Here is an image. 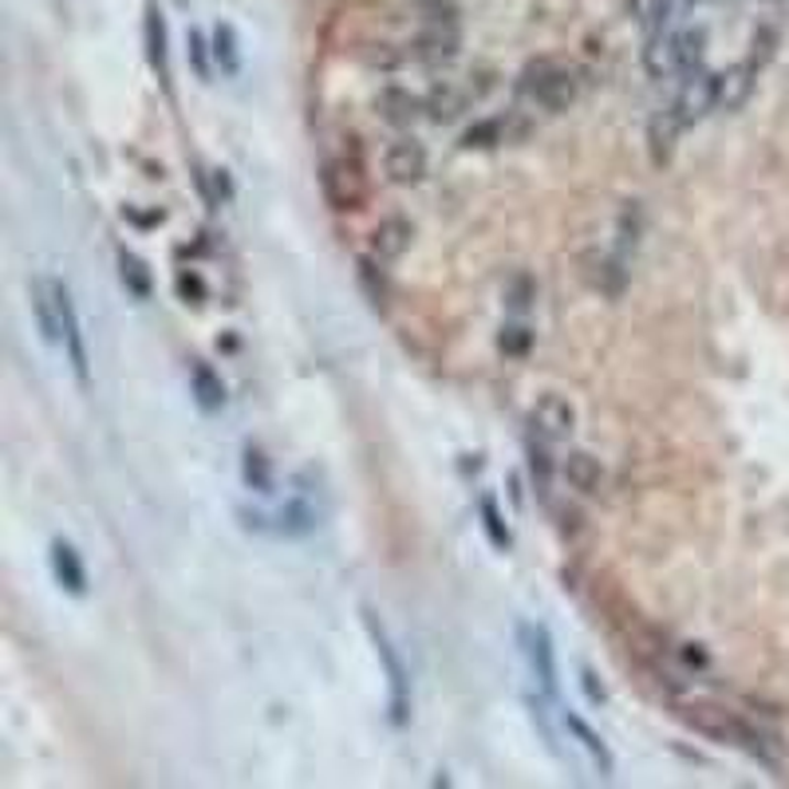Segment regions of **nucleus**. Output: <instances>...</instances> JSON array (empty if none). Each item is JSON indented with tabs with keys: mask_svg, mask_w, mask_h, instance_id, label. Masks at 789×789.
Here are the masks:
<instances>
[{
	"mask_svg": "<svg viewBox=\"0 0 789 789\" xmlns=\"http://www.w3.org/2000/svg\"><path fill=\"white\" fill-rule=\"evenodd\" d=\"M241 474H245V486L257 489V494H269L273 489V471H269V458H264L261 451H245V462H241Z\"/></svg>",
	"mask_w": 789,
	"mask_h": 789,
	"instance_id": "obj_30",
	"label": "nucleus"
},
{
	"mask_svg": "<svg viewBox=\"0 0 789 789\" xmlns=\"http://www.w3.org/2000/svg\"><path fill=\"white\" fill-rule=\"evenodd\" d=\"M379 111H383V119L391 122V127H411V122L419 119V111H426V107H423V99L411 95L407 87H383V95H379Z\"/></svg>",
	"mask_w": 789,
	"mask_h": 789,
	"instance_id": "obj_17",
	"label": "nucleus"
},
{
	"mask_svg": "<svg viewBox=\"0 0 789 789\" xmlns=\"http://www.w3.org/2000/svg\"><path fill=\"white\" fill-rule=\"evenodd\" d=\"M356 281H359V289H364L367 304L383 312L387 301H391V284H387L383 269H379L371 257H359V261H356Z\"/></svg>",
	"mask_w": 789,
	"mask_h": 789,
	"instance_id": "obj_23",
	"label": "nucleus"
},
{
	"mask_svg": "<svg viewBox=\"0 0 789 789\" xmlns=\"http://www.w3.org/2000/svg\"><path fill=\"white\" fill-rule=\"evenodd\" d=\"M564 478H569V486L581 489V494H596L601 489V462L592 458L588 451H573L569 458H564Z\"/></svg>",
	"mask_w": 789,
	"mask_h": 789,
	"instance_id": "obj_22",
	"label": "nucleus"
},
{
	"mask_svg": "<svg viewBox=\"0 0 789 789\" xmlns=\"http://www.w3.org/2000/svg\"><path fill=\"white\" fill-rule=\"evenodd\" d=\"M72 304V292L56 277H36L32 281V312H36V328L47 344H64V312Z\"/></svg>",
	"mask_w": 789,
	"mask_h": 789,
	"instance_id": "obj_4",
	"label": "nucleus"
},
{
	"mask_svg": "<svg viewBox=\"0 0 789 789\" xmlns=\"http://www.w3.org/2000/svg\"><path fill=\"white\" fill-rule=\"evenodd\" d=\"M52 573H56L60 588L72 592V596H84L87 592V569H84V561H79L76 545L64 541V537L52 541Z\"/></svg>",
	"mask_w": 789,
	"mask_h": 789,
	"instance_id": "obj_12",
	"label": "nucleus"
},
{
	"mask_svg": "<svg viewBox=\"0 0 789 789\" xmlns=\"http://www.w3.org/2000/svg\"><path fill=\"white\" fill-rule=\"evenodd\" d=\"M754 72H758V67H754L750 60L718 72V107H723V111H743L754 91Z\"/></svg>",
	"mask_w": 789,
	"mask_h": 789,
	"instance_id": "obj_14",
	"label": "nucleus"
},
{
	"mask_svg": "<svg viewBox=\"0 0 789 789\" xmlns=\"http://www.w3.org/2000/svg\"><path fill=\"white\" fill-rule=\"evenodd\" d=\"M628 12L636 17L639 29L656 36V32H663V24L671 17V0H628Z\"/></svg>",
	"mask_w": 789,
	"mask_h": 789,
	"instance_id": "obj_27",
	"label": "nucleus"
},
{
	"mask_svg": "<svg viewBox=\"0 0 789 789\" xmlns=\"http://www.w3.org/2000/svg\"><path fill=\"white\" fill-rule=\"evenodd\" d=\"M186 47H190V64H194L197 79H209V44L197 29L186 32Z\"/></svg>",
	"mask_w": 789,
	"mask_h": 789,
	"instance_id": "obj_34",
	"label": "nucleus"
},
{
	"mask_svg": "<svg viewBox=\"0 0 789 789\" xmlns=\"http://www.w3.org/2000/svg\"><path fill=\"white\" fill-rule=\"evenodd\" d=\"M675 714L683 718L687 726L695 734H703V738H711V743H723V746H743V750H750L754 758L761 761H774L770 750H766V743H761V734L754 731L750 723H743L734 711H726V706L718 703H706V699H691V703H679Z\"/></svg>",
	"mask_w": 789,
	"mask_h": 789,
	"instance_id": "obj_1",
	"label": "nucleus"
},
{
	"mask_svg": "<svg viewBox=\"0 0 789 789\" xmlns=\"http://www.w3.org/2000/svg\"><path fill=\"white\" fill-rule=\"evenodd\" d=\"M411 237H414V226L403 214H387L383 221L371 229V253H376L379 261H399V257L411 249Z\"/></svg>",
	"mask_w": 789,
	"mask_h": 789,
	"instance_id": "obj_11",
	"label": "nucleus"
},
{
	"mask_svg": "<svg viewBox=\"0 0 789 789\" xmlns=\"http://www.w3.org/2000/svg\"><path fill=\"white\" fill-rule=\"evenodd\" d=\"M64 352H67V364H72L76 383L87 391V387H91V359H87V344H84V328H79L76 304H67V312H64Z\"/></svg>",
	"mask_w": 789,
	"mask_h": 789,
	"instance_id": "obj_15",
	"label": "nucleus"
},
{
	"mask_svg": "<svg viewBox=\"0 0 789 789\" xmlns=\"http://www.w3.org/2000/svg\"><path fill=\"white\" fill-rule=\"evenodd\" d=\"M214 60L221 64L226 76H237V72H241V47H237L234 24H217L214 29Z\"/></svg>",
	"mask_w": 789,
	"mask_h": 789,
	"instance_id": "obj_28",
	"label": "nucleus"
},
{
	"mask_svg": "<svg viewBox=\"0 0 789 789\" xmlns=\"http://www.w3.org/2000/svg\"><path fill=\"white\" fill-rule=\"evenodd\" d=\"M482 529H486L489 545H494V549H509V545H514V537H509V529H506V521H501L494 498H482Z\"/></svg>",
	"mask_w": 789,
	"mask_h": 789,
	"instance_id": "obj_31",
	"label": "nucleus"
},
{
	"mask_svg": "<svg viewBox=\"0 0 789 789\" xmlns=\"http://www.w3.org/2000/svg\"><path fill=\"white\" fill-rule=\"evenodd\" d=\"M679 115L675 111H663V115H656L651 119V127H648V147H651V162L656 166H663V162L671 159V151H675V134H679Z\"/></svg>",
	"mask_w": 789,
	"mask_h": 789,
	"instance_id": "obj_21",
	"label": "nucleus"
},
{
	"mask_svg": "<svg viewBox=\"0 0 789 789\" xmlns=\"http://www.w3.org/2000/svg\"><path fill=\"white\" fill-rule=\"evenodd\" d=\"M644 67H648L651 76H668V72H679V64H675V36H668V32H656V36H648V47H644Z\"/></svg>",
	"mask_w": 789,
	"mask_h": 789,
	"instance_id": "obj_26",
	"label": "nucleus"
},
{
	"mask_svg": "<svg viewBox=\"0 0 789 789\" xmlns=\"http://www.w3.org/2000/svg\"><path fill=\"white\" fill-rule=\"evenodd\" d=\"M714 107H718V76H711V72H691V76L683 79V87H679L671 111L679 115L683 127H695Z\"/></svg>",
	"mask_w": 789,
	"mask_h": 789,
	"instance_id": "obj_7",
	"label": "nucleus"
},
{
	"mask_svg": "<svg viewBox=\"0 0 789 789\" xmlns=\"http://www.w3.org/2000/svg\"><path fill=\"white\" fill-rule=\"evenodd\" d=\"M584 273H588V281H592V289H601L604 296H620L624 292V269H620V261H612V257H584Z\"/></svg>",
	"mask_w": 789,
	"mask_h": 789,
	"instance_id": "obj_24",
	"label": "nucleus"
},
{
	"mask_svg": "<svg viewBox=\"0 0 789 789\" xmlns=\"http://www.w3.org/2000/svg\"><path fill=\"white\" fill-rule=\"evenodd\" d=\"M383 170H387V179H391L394 186H414V182H423V174H426L423 142H414V139L391 142L387 154H383Z\"/></svg>",
	"mask_w": 789,
	"mask_h": 789,
	"instance_id": "obj_8",
	"label": "nucleus"
},
{
	"mask_svg": "<svg viewBox=\"0 0 789 789\" xmlns=\"http://www.w3.org/2000/svg\"><path fill=\"white\" fill-rule=\"evenodd\" d=\"M364 628H367V636H371V644H376L379 663H383L391 723H394V726H403L407 718H411V675H407V663L399 659V651H394L391 636H387V628L379 624V616H376L371 608H364Z\"/></svg>",
	"mask_w": 789,
	"mask_h": 789,
	"instance_id": "obj_2",
	"label": "nucleus"
},
{
	"mask_svg": "<svg viewBox=\"0 0 789 789\" xmlns=\"http://www.w3.org/2000/svg\"><path fill=\"white\" fill-rule=\"evenodd\" d=\"M414 56L423 60L426 67L451 64L458 56V29H454V20H431V29L414 40Z\"/></svg>",
	"mask_w": 789,
	"mask_h": 789,
	"instance_id": "obj_10",
	"label": "nucleus"
},
{
	"mask_svg": "<svg viewBox=\"0 0 789 789\" xmlns=\"http://www.w3.org/2000/svg\"><path fill=\"white\" fill-rule=\"evenodd\" d=\"M119 273H122V284H127V289H131L139 301H147V296H151V273H147V264H142L134 253H127V249L119 253Z\"/></svg>",
	"mask_w": 789,
	"mask_h": 789,
	"instance_id": "obj_29",
	"label": "nucleus"
},
{
	"mask_svg": "<svg viewBox=\"0 0 789 789\" xmlns=\"http://www.w3.org/2000/svg\"><path fill=\"white\" fill-rule=\"evenodd\" d=\"M529 474H533V482L541 489L549 486V474H553V462H549V454L541 451V446H529Z\"/></svg>",
	"mask_w": 789,
	"mask_h": 789,
	"instance_id": "obj_38",
	"label": "nucleus"
},
{
	"mask_svg": "<svg viewBox=\"0 0 789 789\" xmlns=\"http://www.w3.org/2000/svg\"><path fill=\"white\" fill-rule=\"evenodd\" d=\"M498 344H501V352H506V356H526L529 344H533V332L521 328V324H506V328H501V336H498Z\"/></svg>",
	"mask_w": 789,
	"mask_h": 789,
	"instance_id": "obj_33",
	"label": "nucleus"
},
{
	"mask_svg": "<svg viewBox=\"0 0 789 789\" xmlns=\"http://www.w3.org/2000/svg\"><path fill=\"white\" fill-rule=\"evenodd\" d=\"M506 304L514 312H526L529 304H533V281H529L526 273H517L514 281H509V289H506Z\"/></svg>",
	"mask_w": 789,
	"mask_h": 789,
	"instance_id": "obj_35",
	"label": "nucleus"
},
{
	"mask_svg": "<svg viewBox=\"0 0 789 789\" xmlns=\"http://www.w3.org/2000/svg\"><path fill=\"white\" fill-rule=\"evenodd\" d=\"M190 383H194V399H197V407H202V411L214 414V411H221V407H226V383H221V376H217L209 364H202V359H197L194 371H190Z\"/></svg>",
	"mask_w": 789,
	"mask_h": 789,
	"instance_id": "obj_18",
	"label": "nucleus"
},
{
	"mask_svg": "<svg viewBox=\"0 0 789 789\" xmlns=\"http://www.w3.org/2000/svg\"><path fill=\"white\" fill-rule=\"evenodd\" d=\"M142 40H147V60L159 72V79L166 84V20H162L159 4H147V17H142Z\"/></svg>",
	"mask_w": 789,
	"mask_h": 789,
	"instance_id": "obj_16",
	"label": "nucleus"
},
{
	"mask_svg": "<svg viewBox=\"0 0 789 789\" xmlns=\"http://www.w3.org/2000/svg\"><path fill=\"white\" fill-rule=\"evenodd\" d=\"M174 284H179V296L186 304H202V301H206V281H202L197 273H179V281H174Z\"/></svg>",
	"mask_w": 789,
	"mask_h": 789,
	"instance_id": "obj_37",
	"label": "nucleus"
},
{
	"mask_svg": "<svg viewBox=\"0 0 789 789\" xmlns=\"http://www.w3.org/2000/svg\"><path fill=\"white\" fill-rule=\"evenodd\" d=\"M320 186H324L328 206L339 209V214L359 209L367 202V182H364V170H359V162H348V159L324 162V170H320Z\"/></svg>",
	"mask_w": 789,
	"mask_h": 789,
	"instance_id": "obj_3",
	"label": "nucleus"
},
{
	"mask_svg": "<svg viewBox=\"0 0 789 789\" xmlns=\"http://www.w3.org/2000/svg\"><path fill=\"white\" fill-rule=\"evenodd\" d=\"M423 107H426V115H431L434 122H454L462 111H466V91L442 79V84L431 87V95L423 99Z\"/></svg>",
	"mask_w": 789,
	"mask_h": 789,
	"instance_id": "obj_19",
	"label": "nucleus"
},
{
	"mask_svg": "<svg viewBox=\"0 0 789 789\" xmlns=\"http://www.w3.org/2000/svg\"><path fill=\"white\" fill-rule=\"evenodd\" d=\"M320 526V509L304 498H292L269 517V533H281V537H304Z\"/></svg>",
	"mask_w": 789,
	"mask_h": 789,
	"instance_id": "obj_13",
	"label": "nucleus"
},
{
	"mask_svg": "<svg viewBox=\"0 0 789 789\" xmlns=\"http://www.w3.org/2000/svg\"><path fill=\"white\" fill-rule=\"evenodd\" d=\"M501 142V122L498 119H482L474 122L471 131L462 134V147L466 151H489V147H498Z\"/></svg>",
	"mask_w": 789,
	"mask_h": 789,
	"instance_id": "obj_32",
	"label": "nucleus"
},
{
	"mask_svg": "<svg viewBox=\"0 0 789 789\" xmlns=\"http://www.w3.org/2000/svg\"><path fill=\"white\" fill-rule=\"evenodd\" d=\"M521 651H526L529 675L541 687V695L556 699V651L545 624H521Z\"/></svg>",
	"mask_w": 789,
	"mask_h": 789,
	"instance_id": "obj_6",
	"label": "nucleus"
},
{
	"mask_svg": "<svg viewBox=\"0 0 789 789\" xmlns=\"http://www.w3.org/2000/svg\"><path fill=\"white\" fill-rule=\"evenodd\" d=\"M774 44H778V32H774V29H758V32H754L750 64H754V67L770 64V60H774Z\"/></svg>",
	"mask_w": 789,
	"mask_h": 789,
	"instance_id": "obj_36",
	"label": "nucleus"
},
{
	"mask_svg": "<svg viewBox=\"0 0 789 789\" xmlns=\"http://www.w3.org/2000/svg\"><path fill=\"white\" fill-rule=\"evenodd\" d=\"M526 91L533 95V99L545 107V111H569V104L576 99V76L569 72V67L549 64V60H545V64L529 67Z\"/></svg>",
	"mask_w": 789,
	"mask_h": 789,
	"instance_id": "obj_5",
	"label": "nucleus"
},
{
	"mask_svg": "<svg viewBox=\"0 0 789 789\" xmlns=\"http://www.w3.org/2000/svg\"><path fill=\"white\" fill-rule=\"evenodd\" d=\"M564 726L576 734V743L584 746V754H588L596 766H601V774L604 778H612V770H616V761H612V754H608V746H604V738L596 731H592L588 723H584L581 714H564Z\"/></svg>",
	"mask_w": 789,
	"mask_h": 789,
	"instance_id": "obj_20",
	"label": "nucleus"
},
{
	"mask_svg": "<svg viewBox=\"0 0 789 789\" xmlns=\"http://www.w3.org/2000/svg\"><path fill=\"white\" fill-rule=\"evenodd\" d=\"M529 419H533L537 434H545V439H553V442L569 439V434L576 431V411L569 399H561V394H541Z\"/></svg>",
	"mask_w": 789,
	"mask_h": 789,
	"instance_id": "obj_9",
	"label": "nucleus"
},
{
	"mask_svg": "<svg viewBox=\"0 0 789 789\" xmlns=\"http://www.w3.org/2000/svg\"><path fill=\"white\" fill-rule=\"evenodd\" d=\"M703 52H706V29H683V32H675V64H679V72H699V64H703Z\"/></svg>",
	"mask_w": 789,
	"mask_h": 789,
	"instance_id": "obj_25",
	"label": "nucleus"
},
{
	"mask_svg": "<svg viewBox=\"0 0 789 789\" xmlns=\"http://www.w3.org/2000/svg\"><path fill=\"white\" fill-rule=\"evenodd\" d=\"M581 687H584V695L592 699V703H608V691H604V683L596 675H592L588 668L581 671Z\"/></svg>",
	"mask_w": 789,
	"mask_h": 789,
	"instance_id": "obj_39",
	"label": "nucleus"
}]
</instances>
